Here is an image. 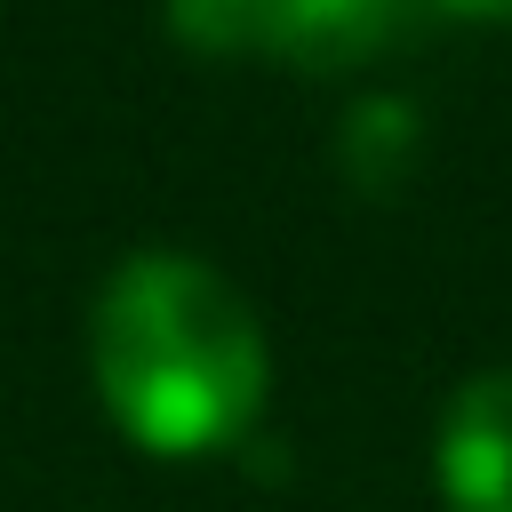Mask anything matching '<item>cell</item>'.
<instances>
[{"instance_id":"cell-2","label":"cell","mask_w":512,"mask_h":512,"mask_svg":"<svg viewBox=\"0 0 512 512\" xmlns=\"http://www.w3.org/2000/svg\"><path fill=\"white\" fill-rule=\"evenodd\" d=\"M432 480L456 512H512V368H480L448 392Z\"/></svg>"},{"instance_id":"cell-3","label":"cell","mask_w":512,"mask_h":512,"mask_svg":"<svg viewBox=\"0 0 512 512\" xmlns=\"http://www.w3.org/2000/svg\"><path fill=\"white\" fill-rule=\"evenodd\" d=\"M408 0H272V56L304 72L368 64L384 40H400Z\"/></svg>"},{"instance_id":"cell-5","label":"cell","mask_w":512,"mask_h":512,"mask_svg":"<svg viewBox=\"0 0 512 512\" xmlns=\"http://www.w3.org/2000/svg\"><path fill=\"white\" fill-rule=\"evenodd\" d=\"M448 16H472V24H512V0H432Z\"/></svg>"},{"instance_id":"cell-4","label":"cell","mask_w":512,"mask_h":512,"mask_svg":"<svg viewBox=\"0 0 512 512\" xmlns=\"http://www.w3.org/2000/svg\"><path fill=\"white\" fill-rule=\"evenodd\" d=\"M176 32L208 56H232V48H272V0H176L168 8Z\"/></svg>"},{"instance_id":"cell-1","label":"cell","mask_w":512,"mask_h":512,"mask_svg":"<svg viewBox=\"0 0 512 512\" xmlns=\"http://www.w3.org/2000/svg\"><path fill=\"white\" fill-rule=\"evenodd\" d=\"M88 376L104 416L144 456L232 448L272 384L256 304L184 248L120 256L88 304Z\"/></svg>"}]
</instances>
